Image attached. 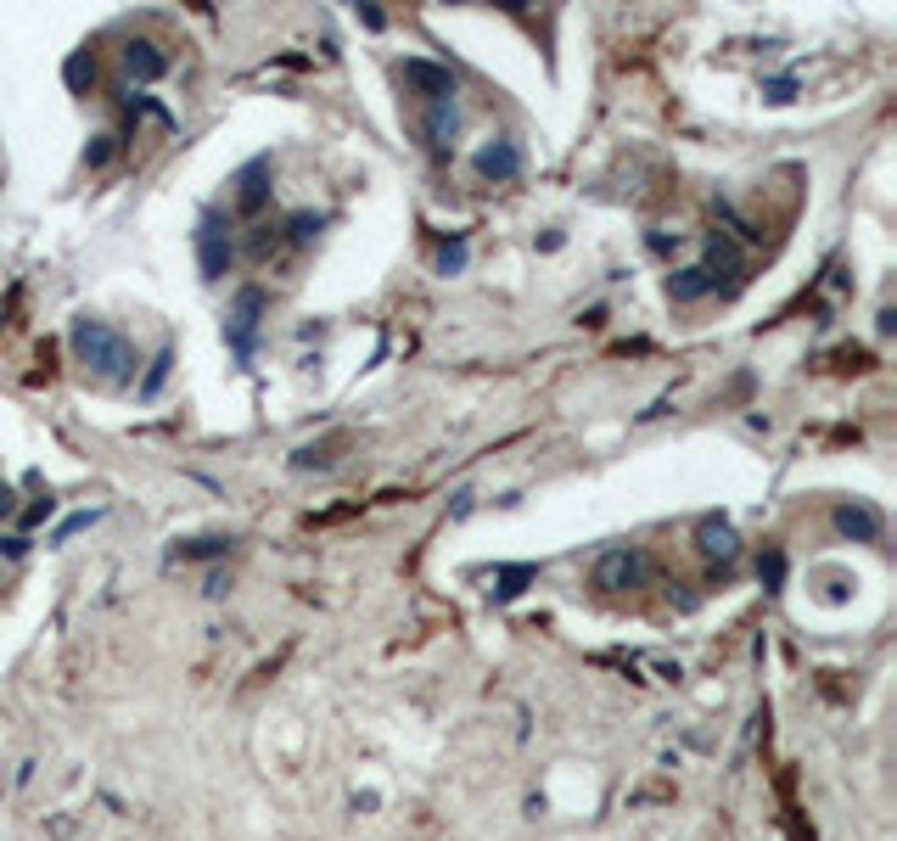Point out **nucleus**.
<instances>
[{
	"mask_svg": "<svg viewBox=\"0 0 897 841\" xmlns=\"http://www.w3.org/2000/svg\"><path fill=\"white\" fill-rule=\"evenodd\" d=\"M404 79L421 90V101H455V73H449V68H432V62L410 57V62H404Z\"/></svg>",
	"mask_w": 897,
	"mask_h": 841,
	"instance_id": "nucleus-4",
	"label": "nucleus"
},
{
	"mask_svg": "<svg viewBox=\"0 0 897 841\" xmlns=\"http://www.w3.org/2000/svg\"><path fill=\"white\" fill-rule=\"evenodd\" d=\"M258 314H264V292H258V286L236 292V309H230V320H225V337H230V348H236V354H253Z\"/></svg>",
	"mask_w": 897,
	"mask_h": 841,
	"instance_id": "nucleus-3",
	"label": "nucleus"
},
{
	"mask_svg": "<svg viewBox=\"0 0 897 841\" xmlns=\"http://www.w3.org/2000/svg\"><path fill=\"white\" fill-rule=\"evenodd\" d=\"M264 180H270V157H253L242 169V214H258V208H264Z\"/></svg>",
	"mask_w": 897,
	"mask_h": 841,
	"instance_id": "nucleus-7",
	"label": "nucleus"
},
{
	"mask_svg": "<svg viewBox=\"0 0 897 841\" xmlns=\"http://www.w3.org/2000/svg\"><path fill=\"white\" fill-rule=\"evenodd\" d=\"M197 253H202V270H208V275H225V264H230V242H225V225H219V214H202Z\"/></svg>",
	"mask_w": 897,
	"mask_h": 841,
	"instance_id": "nucleus-5",
	"label": "nucleus"
},
{
	"mask_svg": "<svg viewBox=\"0 0 897 841\" xmlns=\"http://www.w3.org/2000/svg\"><path fill=\"white\" fill-rule=\"evenodd\" d=\"M516 169H522V152H516V141H505V135L477 152V174H488V180H511Z\"/></svg>",
	"mask_w": 897,
	"mask_h": 841,
	"instance_id": "nucleus-6",
	"label": "nucleus"
},
{
	"mask_svg": "<svg viewBox=\"0 0 897 841\" xmlns=\"http://www.w3.org/2000/svg\"><path fill=\"white\" fill-rule=\"evenodd\" d=\"M12 511H17V499H12V488L0 483V516H12Z\"/></svg>",
	"mask_w": 897,
	"mask_h": 841,
	"instance_id": "nucleus-14",
	"label": "nucleus"
},
{
	"mask_svg": "<svg viewBox=\"0 0 897 841\" xmlns=\"http://www.w3.org/2000/svg\"><path fill=\"white\" fill-rule=\"evenodd\" d=\"M836 528L841 533H858V539H875V533H881V516H875V511H853V505H847V511H836Z\"/></svg>",
	"mask_w": 897,
	"mask_h": 841,
	"instance_id": "nucleus-11",
	"label": "nucleus"
},
{
	"mask_svg": "<svg viewBox=\"0 0 897 841\" xmlns=\"http://www.w3.org/2000/svg\"><path fill=\"white\" fill-rule=\"evenodd\" d=\"M163 376H169V354H157L152 376H146V393H157V387H163Z\"/></svg>",
	"mask_w": 897,
	"mask_h": 841,
	"instance_id": "nucleus-13",
	"label": "nucleus"
},
{
	"mask_svg": "<svg viewBox=\"0 0 897 841\" xmlns=\"http://www.w3.org/2000/svg\"><path fill=\"white\" fill-rule=\"evenodd\" d=\"M712 281H718V275H707V270H679V281H673V298L690 303V298H701Z\"/></svg>",
	"mask_w": 897,
	"mask_h": 841,
	"instance_id": "nucleus-12",
	"label": "nucleus"
},
{
	"mask_svg": "<svg viewBox=\"0 0 897 841\" xmlns=\"http://www.w3.org/2000/svg\"><path fill=\"white\" fill-rule=\"evenodd\" d=\"M124 62H129V73H141V79H157V73L169 68V62L157 57V45H152V40H135V45L124 51Z\"/></svg>",
	"mask_w": 897,
	"mask_h": 841,
	"instance_id": "nucleus-9",
	"label": "nucleus"
},
{
	"mask_svg": "<svg viewBox=\"0 0 897 841\" xmlns=\"http://www.w3.org/2000/svg\"><path fill=\"white\" fill-rule=\"evenodd\" d=\"M645 572H651V561H645L640 550H628V544H623V550H606V556L595 561V584H600V589H634Z\"/></svg>",
	"mask_w": 897,
	"mask_h": 841,
	"instance_id": "nucleus-2",
	"label": "nucleus"
},
{
	"mask_svg": "<svg viewBox=\"0 0 897 841\" xmlns=\"http://www.w3.org/2000/svg\"><path fill=\"white\" fill-rule=\"evenodd\" d=\"M68 343H73V354H79V365H96L101 376H129V365H135L129 343L113 326H101V320H73Z\"/></svg>",
	"mask_w": 897,
	"mask_h": 841,
	"instance_id": "nucleus-1",
	"label": "nucleus"
},
{
	"mask_svg": "<svg viewBox=\"0 0 897 841\" xmlns=\"http://www.w3.org/2000/svg\"><path fill=\"white\" fill-rule=\"evenodd\" d=\"M701 550L718 556V561H729V556H735V533H729L724 522H701Z\"/></svg>",
	"mask_w": 897,
	"mask_h": 841,
	"instance_id": "nucleus-10",
	"label": "nucleus"
},
{
	"mask_svg": "<svg viewBox=\"0 0 897 841\" xmlns=\"http://www.w3.org/2000/svg\"><path fill=\"white\" fill-rule=\"evenodd\" d=\"M455 124H460V107H455V101H427V124H421V129H427L432 146L449 141V135H455Z\"/></svg>",
	"mask_w": 897,
	"mask_h": 841,
	"instance_id": "nucleus-8",
	"label": "nucleus"
}]
</instances>
